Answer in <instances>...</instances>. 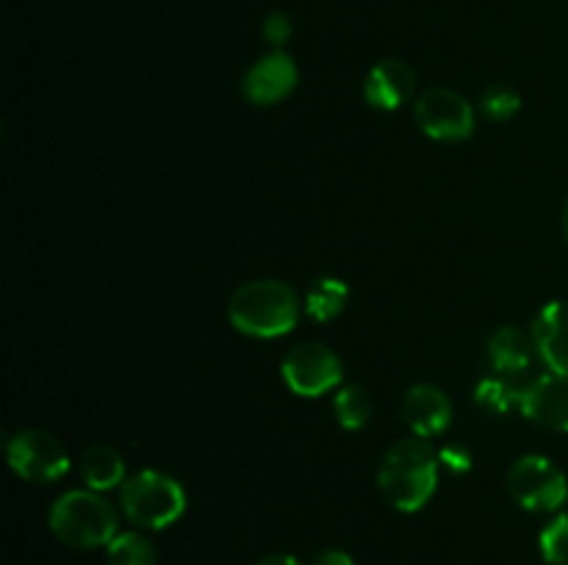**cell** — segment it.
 <instances>
[{
	"label": "cell",
	"instance_id": "cell-4",
	"mask_svg": "<svg viewBox=\"0 0 568 565\" xmlns=\"http://www.w3.org/2000/svg\"><path fill=\"white\" fill-rule=\"evenodd\" d=\"M122 513L144 530H164L186 510V491L164 471L144 469L128 476L120 491Z\"/></svg>",
	"mask_w": 568,
	"mask_h": 565
},
{
	"label": "cell",
	"instance_id": "cell-22",
	"mask_svg": "<svg viewBox=\"0 0 568 565\" xmlns=\"http://www.w3.org/2000/svg\"><path fill=\"white\" fill-rule=\"evenodd\" d=\"M264 39L270 44H275V48H281V44H286L288 39H292V20H288L286 14H281V11H275V14H270L264 20Z\"/></svg>",
	"mask_w": 568,
	"mask_h": 565
},
{
	"label": "cell",
	"instance_id": "cell-10",
	"mask_svg": "<svg viewBox=\"0 0 568 565\" xmlns=\"http://www.w3.org/2000/svg\"><path fill=\"white\" fill-rule=\"evenodd\" d=\"M297 78L300 72L292 55L283 53V50H275V53L264 55V59H258L247 70L242 83L244 97L255 105H272L294 92Z\"/></svg>",
	"mask_w": 568,
	"mask_h": 565
},
{
	"label": "cell",
	"instance_id": "cell-13",
	"mask_svg": "<svg viewBox=\"0 0 568 565\" xmlns=\"http://www.w3.org/2000/svg\"><path fill=\"white\" fill-rule=\"evenodd\" d=\"M532 343L549 371L568 377V302H547L538 310Z\"/></svg>",
	"mask_w": 568,
	"mask_h": 565
},
{
	"label": "cell",
	"instance_id": "cell-17",
	"mask_svg": "<svg viewBox=\"0 0 568 565\" xmlns=\"http://www.w3.org/2000/svg\"><path fill=\"white\" fill-rule=\"evenodd\" d=\"M333 410H336V421L344 430H361L372 419L369 391L361 386L338 388L336 399H333Z\"/></svg>",
	"mask_w": 568,
	"mask_h": 565
},
{
	"label": "cell",
	"instance_id": "cell-16",
	"mask_svg": "<svg viewBox=\"0 0 568 565\" xmlns=\"http://www.w3.org/2000/svg\"><path fill=\"white\" fill-rule=\"evenodd\" d=\"M347 282L338 280V277H320L308 288V294H305V310H308L311 319L331 321L342 314L344 305H347Z\"/></svg>",
	"mask_w": 568,
	"mask_h": 565
},
{
	"label": "cell",
	"instance_id": "cell-20",
	"mask_svg": "<svg viewBox=\"0 0 568 565\" xmlns=\"http://www.w3.org/2000/svg\"><path fill=\"white\" fill-rule=\"evenodd\" d=\"M541 554L549 565H568V515H558L544 526Z\"/></svg>",
	"mask_w": 568,
	"mask_h": 565
},
{
	"label": "cell",
	"instance_id": "cell-25",
	"mask_svg": "<svg viewBox=\"0 0 568 565\" xmlns=\"http://www.w3.org/2000/svg\"><path fill=\"white\" fill-rule=\"evenodd\" d=\"M258 565H303L297 557H292V554H270V557L261 559Z\"/></svg>",
	"mask_w": 568,
	"mask_h": 565
},
{
	"label": "cell",
	"instance_id": "cell-21",
	"mask_svg": "<svg viewBox=\"0 0 568 565\" xmlns=\"http://www.w3.org/2000/svg\"><path fill=\"white\" fill-rule=\"evenodd\" d=\"M521 97L519 92H514L510 86H491L486 94H483V111L486 116H491L494 122H505L510 116L519 114Z\"/></svg>",
	"mask_w": 568,
	"mask_h": 565
},
{
	"label": "cell",
	"instance_id": "cell-9",
	"mask_svg": "<svg viewBox=\"0 0 568 565\" xmlns=\"http://www.w3.org/2000/svg\"><path fill=\"white\" fill-rule=\"evenodd\" d=\"M519 410L536 424L568 432V377L549 371L532 380L521 388Z\"/></svg>",
	"mask_w": 568,
	"mask_h": 565
},
{
	"label": "cell",
	"instance_id": "cell-26",
	"mask_svg": "<svg viewBox=\"0 0 568 565\" xmlns=\"http://www.w3.org/2000/svg\"><path fill=\"white\" fill-rule=\"evenodd\" d=\"M564 236H566V242H568V203H566V208H564Z\"/></svg>",
	"mask_w": 568,
	"mask_h": 565
},
{
	"label": "cell",
	"instance_id": "cell-27",
	"mask_svg": "<svg viewBox=\"0 0 568 565\" xmlns=\"http://www.w3.org/2000/svg\"><path fill=\"white\" fill-rule=\"evenodd\" d=\"M566 504H568V496H566Z\"/></svg>",
	"mask_w": 568,
	"mask_h": 565
},
{
	"label": "cell",
	"instance_id": "cell-7",
	"mask_svg": "<svg viewBox=\"0 0 568 565\" xmlns=\"http://www.w3.org/2000/svg\"><path fill=\"white\" fill-rule=\"evenodd\" d=\"M416 125L438 142H460L475 131V109L455 89H427L416 100Z\"/></svg>",
	"mask_w": 568,
	"mask_h": 565
},
{
	"label": "cell",
	"instance_id": "cell-23",
	"mask_svg": "<svg viewBox=\"0 0 568 565\" xmlns=\"http://www.w3.org/2000/svg\"><path fill=\"white\" fill-rule=\"evenodd\" d=\"M438 460H442L447 469H453L455 474H460V471H469V452H464V449L447 446L444 452H438Z\"/></svg>",
	"mask_w": 568,
	"mask_h": 565
},
{
	"label": "cell",
	"instance_id": "cell-18",
	"mask_svg": "<svg viewBox=\"0 0 568 565\" xmlns=\"http://www.w3.org/2000/svg\"><path fill=\"white\" fill-rule=\"evenodd\" d=\"M109 565H155V548L139 532H122L105 546Z\"/></svg>",
	"mask_w": 568,
	"mask_h": 565
},
{
	"label": "cell",
	"instance_id": "cell-1",
	"mask_svg": "<svg viewBox=\"0 0 568 565\" xmlns=\"http://www.w3.org/2000/svg\"><path fill=\"white\" fill-rule=\"evenodd\" d=\"M438 452L427 438H403L383 458L377 487L399 513H416L433 499L438 485Z\"/></svg>",
	"mask_w": 568,
	"mask_h": 565
},
{
	"label": "cell",
	"instance_id": "cell-5",
	"mask_svg": "<svg viewBox=\"0 0 568 565\" xmlns=\"http://www.w3.org/2000/svg\"><path fill=\"white\" fill-rule=\"evenodd\" d=\"M508 491L525 510L552 513L566 504L568 482L552 460L544 454H527L508 471Z\"/></svg>",
	"mask_w": 568,
	"mask_h": 565
},
{
	"label": "cell",
	"instance_id": "cell-19",
	"mask_svg": "<svg viewBox=\"0 0 568 565\" xmlns=\"http://www.w3.org/2000/svg\"><path fill=\"white\" fill-rule=\"evenodd\" d=\"M519 393L521 388H514L508 386L505 380H483L480 386H477V404L486 410H494V413H508L510 408H519Z\"/></svg>",
	"mask_w": 568,
	"mask_h": 565
},
{
	"label": "cell",
	"instance_id": "cell-6",
	"mask_svg": "<svg viewBox=\"0 0 568 565\" xmlns=\"http://www.w3.org/2000/svg\"><path fill=\"white\" fill-rule=\"evenodd\" d=\"M11 471L28 482H53L70 469L67 446L44 430H22L6 443Z\"/></svg>",
	"mask_w": 568,
	"mask_h": 565
},
{
	"label": "cell",
	"instance_id": "cell-14",
	"mask_svg": "<svg viewBox=\"0 0 568 565\" xmlns=\"http://www.w3.org/2000/svg\"><path fill=\"white\" fill-rule=\"evenodd\" d=\"M532 349L536 343L519 327H499L488 338V358H491L494 371H499L503 377H516L530 369Z\"/></svg>",
	"mask_w": 568,
	"mask_h": 565
},
{
	"label": "cell",
	"instance_id": "cell-3",
	"mask_svg": "<svg viewBox=\"0 0 568 565\" xmlns=\"http://www.w3.org/2000/svg\"><path fill=\"white\" fill-rule=\"evenodd\" d=\"M50 530L75 548L109 546L116 537V513L98 491H70L50 507Z\"/></svg>",
	"mask_w": 568,
	"mask_h": 565
},
{
	"label": "cell",
	"instance_id": "cell-2",
	"mask_svg": "<svg viewBox=\"0 0 568 565\" xmlns=\"http://www.w3.org/2000/svg\"><path fill=\"white\" fill-rule=\"evenodd\" d=\"M227 319L250 338H277L297 327L300 299L286 282L253 280L233 291Z\"/></svg>",
	"mask_w": 568,
	"mask_h": 565
},
{
	"label": "cell",
	"instance_id": "cell-12",
	"mask_svg": "<svg viewBox=\"0 0 568 565\" xmlns=\"http://www.w3.org/2000/svg\"><path fill=\"white\" fill-rule=\"evenodd\" d=\"M403 415L405 424L414 430L419 438H436L442 435L453 419V404H449L447 393L438 386L422 382L414 386L403 399Z\"/></svg>",
	"mask_w": 568,
	"mask_h": 565
},
{
	"label": "cell",
	"instance_id": "cell-8",
	"mask_svg": "<svg viewBox=\"0 0 568 565\" xmlns=\"http://www.w3.org/2000/svg\"><path fill=\"white\" fill-rule=\"evenodd\" d=\"M283 380L297 397H322L342 382V360L322 343H300L283 358Z\"/></svg>",
	"mask_w": 568,
	"mask_h": 565
},
{
	"label": "cell",
	"instance_id": "cell-15",
	"mask_svg": "<svg viewBox=\"0 0 568 565\" xmlns=\"http://www.w3.org/2000/svg\"><path fill=\"white\" fill-rule=\"evenodd\" d=\"M81 476L89 491H111L125 482V460L109 443H94L81 458Z\"/></svg>",
	"mask_w": 568,
	"mask_h": 565
},
{
	"label": "cell",
	"instance_id": "cell-11",
	"mask_svg": "<svg viewBox=\"0 0 568 565\" xmlns=\"http://www.w3.org/2000/svg\"><path fill=\"white\" fill-rule=\"evenodd\" d=\"M416 92V75L405 61L386 59L369 70L364 81V97L372 109L394 111L408 103Z\"/></svg>",
	"mask_w": 568,
	"mask_h": 565
},
{
	"label": "cell",
	"instance_id": "cell-24",
	"mask_svg": "<svg viewBox=\"0 0 568 565\" xmlns=\"http://www.w3.org/2000/svg\"><path fill=\"white\" fill-rule=\"evenodd\" d=\"M314 565H355V563L347 552H342V548H327V552H322L320 557H316Z\"/></svg>",
	"mask_w": 568,
	"mask_h": 565
}]
</instances>
